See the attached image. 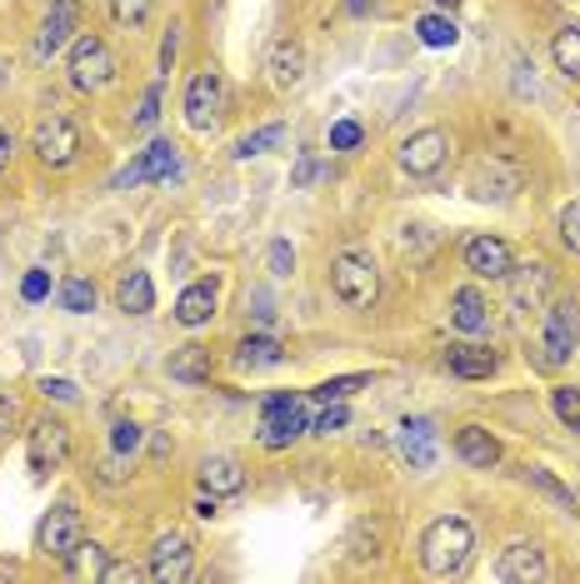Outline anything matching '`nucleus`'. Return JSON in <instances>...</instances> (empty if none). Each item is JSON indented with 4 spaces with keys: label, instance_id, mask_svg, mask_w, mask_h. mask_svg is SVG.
<instances>
[{
    "label": "nucleus",
    "instance_id": "5",
    "mask_svg": "<svg viewBox=\"0 0 580 584\" xmlns=\"http://www.w3.org/2000/svg\"><path fill=\"white\" fill-rule=\"evenodd\" d=\"M306 430H310V420H306V405H300V400H291V395L265 400V420H261L265 450H285V444H296Z\"/></svg>",
    "mask_w": 580,
    "mask_h": 584
},
{
    "label": "nucleus",
    "instance_id": "28",
    "mask_svg": "<svg viewBox=\"0 0 580 584\" xmlns=\"http://www.w3.org/2000/svg\"><path fill=\"white\" fill-rule=\"evenodd\" d=\"M170 380H186V385H201V380H211V360H205L201 345H186L180 355H170Z\"/></svg>",
    "mask_w": 580,
    "mask_h": 584
},
{
    "label": "nucleus",
    "instance_id": "16",
    "mask_svg": "<svg viewBox=\"0 0 580 584\" xmlns=\"http://www.w3.org/2000/svg\"><path fill=\"white\" fill-rule=\"evenodd\" d=\"M215 116H221V75L215 71H201L196 81L186 85V120L196 130H211Z\"/></svg>",
    "mask_w": 580,
    "mask_h": 584
},
{
    "label": "nucleus",
    "instance_id": "32",
    "mask_svg": "<svg viewBox=\"0 0 580 584\" xmlns=\"http://www.w3.org/2000/svg\"><path fill=\"white\" fill-rule=\"evenodd\" d=\"M285 141V126H265V130H256V135H246V141L236 145V155L240 160H250V155H265L271 145H281Z\"/></svg>",
    "mask_w": 580,
    "mask_h": 584
},
{
    "label": "nucleus",
    "instance_id": "14",
    "mask_svg": "<svg viewBox=\"0 0 580 584\" xmlns=\"http://www.w3.org/2000/svg\"><path fill=\"white\" fill-rule=\"evenodd\" d=\"M496 580H500V584L545 580V555H541V545H531V539H516V545H506V549H500V560H496Z\"/></svg>",
    "mask_w": 580,
    "mask_h": 584
},
{
    "label": "nucleus",
    "instance_id": "51",
    "mask_svg": "<svg viewBox=\"0 0 580 584\" xmlns=\"http://www.w3.org/2000/svg\"><path fill=\"white\" fill-rule=\"evenodd\" d=\"M0 85H5V75H0Z\"/></svg>",
    "mask_w": 580,
    "mask_h": 584
},
{
    "label": "nucleus",
    "instance_id": "42",
    "mask_svg": "<svg viewBox=\"0 0 580 584\" xmlns=\"http://www.w3.org/2000/svg\"><path fill=\"white\" fill-rule=\"evenodd\" d=\"M341 425H345V405H341V400H335V405L325 409V415H320V420L310 425V430H316V434H335V430H341Z\"/></svg>",
    "mask_w": 580,
    "mask_h": 584
},
{
    "label": "nucleus",
    "instance_id": "27",
    "mask_svg": "<svg viewBox=\"0 0 580 584\" xmlns=\"http://www.w3.org/2000/svg\"><path fill=\"white\" fill-rule=\"evenodd\" d=\"M551 56H556V71L566 75V81H580V25H566V31H556V46H551Z\"/></svg>",
    "mask_w": 580,
    "mask_h": 584
},
{
    "label": "nucleus",
    "instance_id": "26",
    "mask_svg": "<svg viewBox=\"0 0 580 584\" xmlns=\"http://www.w3.org/2000/svg\"><path fill=\"white\" fill-rule=\"evenodd\" d=\"M496 355L481 350V345H461V350H450V374H461V380H490L496 374Z\"/></svg>",
    "mask_w": 580,
    "mask_h": 584
},
{
    "label": "nucleus",
    "instance_id": "37",
    "mask_svg": "<svg viewBox=\"0 0 580 584\" xmlns=\"http://www.w3.org/2000/svg\"><path fill=\"white\" fill-rule=\"evenodd\" d=\"M110 444H116V455H131L135 444H141V425L116 420V425H110Z\"/></svg>",
    "mask_w": 580,
    "mask_h": 584
},
{
    "label": "nucleus",
    "instance_id": "4",
    "mask_svg": "<svg viewBox=\"0 0 580 584\" xmlns=\"http://www.w3.org/2000/svg\"><path fill=\"white\" fill-rule=\"evenodd\" d=\"M116 81V56L100 36H75V50H71V85L75 91H106Z\"/></svg>",
    "mask_w": 580,
    "mask_h": 584
},
{
    "label": "nucleus",
    "instance_id": "10",
    "mask_svg": "<svg viewBox=\"0 0 580 584\" xmlns=\"http://www.w3.org/2000/svg\"><path fill=\"white\" fill-rule=\"evenodd\" d=\"M196 574V555H190L186 535H161L151 549V580L155 584H186Z\"/></svg>",
    "mask_w": 580,
    "mask_h": 584
},
{
    "label": "nucleus",
    "instance_id": "22",
    "mask_svg": "<svg viewBox=\"0 0 580 584\" xmlns=\"http://www.w3.org/2000/svg\"><path fill=\"white\" fill-rule=\"evenodd\" d=\"M401 450L415 469H426L436 460V425L430 420H401Z\"/></svg>",
    "mask_w": 580,
    "mask_h": 584
},
{
    "label": "nucleus",
    "instance_id": "40",
    "mask_svg": "<svg viewBox=\"0 0 580 584\" xmlns=\"http://www.w3.org/2000/svg\"><path fill=\"white\" fill-rule=\"evenodd\" d=\"M296 270V250L285 246V240H275L271 246V275H291Z\"/></svg>",
    "mask_w": 580,
    "mask_h": 584
},
{
    "label": "nucleus",
    "instance_id": "35",
    "mask_svg": "<svg viewBox=\"0 0 580 584\" xmlns=\"http://www.w3.org/2000/svg\"><path fill=\"white\" fill-rule=\"evenodd\" d=\"M560 246L570 255H580V200H570L566 211H560Z\"/></svg>",
    "mask_w": 580,
    "mask_h": 584
},
{
    "label": "nucleus",
    "instance_id": "36",
    "mask_svg": "<svg viewBox=\"0 0 580 584\" xmlns=\"http://www.w3.org/2000/svg\"><path fill=\"white\" fill-rule=\"evenodd\" d=\"M360 141H366V130H360L356 120H341V126H331V151H356Z\"/></svg>",
    "mask_w": 580,
    "mask_h": 584
},
{
    "label": "nucleus",
    "instance_id": "18",
    "mask_svg": "<svg viewBox=\"0 0 580 584\" xmlns=\"http://www.w3.org/2000/svg\"><path fill=\"white\" fill-rule=\"evenodd\" d=\"M201 490L205 494H240L246 490V469H240V460H230V455H211V460H201Z\"/></svg>",
    "mask_w": 580,
    "mask_h": 584
},
{
    "label": "nucleus",
    "instance_id": "6",
    "mask_svg": "<svg viewBox=\"0 0 580 584\" xmlns=\"http://www.w3.org/2000/svg\"><path fill=\"white\" fill-rule=\"evenodd\" d=\"M36 545L46 549V555H56V560H71L75 549L85 545V525H81V510L75 504H56V510L40 520L36 529Z\"/></svg>",
    "mask_w": 580,
    "mask_h": 584
},
{
    "label": "nucleus",
    "instance_id": "2",
    "mask_svg": "<svg viewBox=\"0 0 580 584\" xmlns=\"http://www.w3.org/2000/svg\"><path fill=\"white\" fill-rule=\"evenodd\" d=\"M331 290H335V300H341L345 310H370L376 295H380V275H376V265H370V255H356V250L335 255Z\"/></svg>",
    "mask_w": 580,
    "mask_h": 584
},
{
    "label": "nucleus",
    "instance_id": "19",
    "mask_svg": "<svg viewBox=\"0 0 580 584\" xmlns=\"http://www.w3.org/2000/svg\"><path fill=\"white\" fill-rule=\"evenodd\" d=\"M116 305L126 310V315H151L155 310V285L145 270H126L116 281Z\"/></svg>",
    "mask_w": 580,
    "mask_h": 584
},
{
    "label": "nucleus",
    "instance_id": "17",
    "mask_svg": "<svg viewBox=\"0 0 580 584\" xmlns=\"http://www.w3.org/2000/svg\"><path fill=\"white\" fill-rule=\"evenodd\" d=\"M506 281H510V310H535V305L545 300V290H551V270L545 265H516Z\"/></svg>",
    "mask_w": 580,
    "mask_h": 584
},
{
    "label": "nucleus",
    "instance_id": "9",
    "mask_svg": "<svg viewBox=\"0 0 580 584\" xmlns=\"http://www.w3.org/2000/svg\"><path fill=\"white\" fill-rule=\"evenodd\" d=\"M31 151L40 155V160L50 165V170H60V165H71L75 151H81V130L71 126L66 116H50L36 126V141H31Z\"/></svg>",
    "mask_w": 580,
    "mask_h": 584
},
{
    "label": "nucleus",
    "instance_id": "34",
    "mask_svg": "<svg viewBox=\"0 0 580 584\" xmlns=\"http://www.w3.org/2000/svg\"><path fill=\"white\" fill-rule=\"evenodd\" d=\"M551 405H556V415L570 425V430L580 434V390H570V385H560V390H551Z\"/></svg>",
    "mask_w": 580,
    "mask_h": 584
},
{
    "label": "nucleus",
    "instance_id": "50",
    "mask_svg": "<svg viewBox=\"0 0 580 584\" xmlns=\"http://www.w3.org/2000/svg\"><path fill=\"white\" fill-rule=\"evenodd\" d=\"M440 5H461V0H440Z\"/></svg>",
    "mask_w": 580,
    "mask_h": 584
},
{
    "label": "nucleus",
    "instance_id": "44",
    "mask_svg": "<svg viewBox=\"0 0 580 584\" xmlns=\"http://www.w3.org/2000/svg\"><path fill=\"white\" fill-rule=\"evenodd\" d=\"M176 50H180V25H170L166 40H161V71H170V65H176Z\"/></svg>",
    "mask_w": 580,
    "mask_h": 584
},
{
    "label": "nucleus",
    "instance_id": "7",
    "mask_svg": "<svg viewBox=\"0 0 580 584\" xmlns=\"http://www.w3.org/2000/svg\"><path fill=\"white\" fill-rule=\"evenodd\" d=\"M25 455H31V469H36V475H50V469H60V465H66V455H71V430L46 415V420L31 425Z\"/></svg>",
    "mask_w": 580,
    "mask_h": 584
},
{
    "label": "nucleus",
    "instance_id": "46",
    "mask_svg": "<svg viewBox=\"0 0 580 584\" xmlns=\"http://www.w3.org/2000/svg\"><path fill=\"white\" fill-rule=\"evenodd\" d=\"M11 155H15V135L5 126H0V170H5V165H11Z\"/></svg>",
    "mask_w": 580,
    "mask_h": 584
},
{
    "label": "nucleus",
    "instance_id": "15",
    "mask_svg": "<svg viewBox=\"0 0 580 584\" xmlns=\"http://www.w3.org/2000/svg\"><path fill=\"white\" fill-rule=\"evenodd\" d=\"M570 350H576V305L556 300L551 310H545V360L566 365Z\"/></svg>",
    "mask_w": 580,
    "mask_h": 584
},
{
    "label": "nucleus",
    "instance_id": "21",
    "mask_svg": "<svg viewBox=\"0 0 580 584\" xmlns=\"http://www.w3.org/2000/svg\"><path fill=\"white\" fill-rule=\"evenodd\" d=\"M455 455H461L465 465H475V469H490L500 460V444H496V434H490V430L465 425V430L455 434Z\"/></svg>",
    "mask_w": 580,
    "mask_h": 584
},
{
    "label": "nucleus",
    "instance_id": "25",
    "mask_svg": "<svg viewBox=\"0 0 580 584\" xmlns=\"http://www.w3.org/2000/svg\"><path fill=\"white\" fill-rule=\"evenodd\" d=\"M281 360H285V350H281V339H271V335H250L236 345L240 370H271V365H281Z\"/></svg>",
    "mask_w": 580,
    "mask_h": 584
},
{
    "label": "nucleus",
    "instance_id": "38",
    "mask_svg": "<svg viewBox=\"0 0 580 584\" xmlns=\"http://www.w3.org/2000/svg\"><path fill=\"white\" fill-rule=\"evenodd\" d=\"M155 120H161V85H151V91H145V100H141V116H135V126H141V130H151Z\"/></svg>",
    "mask_w": 580,
    "mask_h": 584
},
{
    "label": "nucleus",
    "instance_id": "31",
    "mask_svg": "<svg viewBox=\"0 0 580 584\" xmlns=\"http://www.w3.org/2000/svg\"><path fill=\"white\" fill-rule=\"evenodd\" d=\"M415 31H421V40H426V46H455V36H461V31H455V21H446V15H426Z\"/></svg>",
    "mask_w": 580,
    "mask_h": 584
},
{
    "label": "nucleus",
    "instance_id": "12",
    "mask_svg": "<svg viewBox=\"0 0 580 584\" xmlns=\"http://www.w3.org/2000/svg\"><path fill=\"white\" fill-rule=\"evenodd\" d=\"M465 270H471L475 281H506L510 270H516V255L500 235H475L471 246H465Z\"/></svg>",
    "mask_w": 580,
    "mask_h": 584
},
{
    "label": "nucleus",
    "instance_id": "39",
    "mask_svg": "<svg viewBox=\"0 0 580 584\" xmlns=\"http://www.w3.org/2000/svg\"><path fill=\"white\" fill-rule=\"evenodd\" d=\"M120 580H151V570H135V564H106L100 570V584H120Z\"/></svg>",
    "mask_w": 580,
    "mask_h": 584
},
{
    "label": "nucleus",
    "instance_id": "45",
    "mask_svg": "<svg viewBox=\"0 0 580 584\" xmlns=\"http://www.w3.org/2000/svg\"><path fill=\"white\" fill-rule=\"evenodd\" d=\"M40 395L46 400H75V385L71 380H40Z\"/></svg>",
    "mask_w": 580,
    "mask_h": 584
},
{
    "label": "nucleus",
    "instance_id": "1",
    "mask_svg": "<svg viewBox=\"0 0 580 584\" xmlns=\"http://www.w3.org/2000/svg\"><path fill=\"white\" fill-rule=\"evenodd\" d=\"M471 549H475L471 520L465 514H440L421 535V564H426L430 580H450V574H461L471 564Z\"/></svg>",
    "mask_w": 580,
    "mask_h": 584
},
{
    "label": "nucleus",
    "instance_id": "43",
    "mask_svg": "<svg viewBox=\"0 0 580 584\" xmlns=\"http://www.w3.org/2000/svg\"><path fill=\"white\" fill-rule=\"evenodd\" d=\"M21 295H25V300H46V295H50V281L40 275V270H31V275H25V285H21Z\"/></svg>",
    "mask_w": 580,
    "mask_h": 584
},
{
    "label": "nucleus",
    "instance_id": "33",
    "mask_svg": "<svg viewBox=\"0 0 580 584\" xmlns=\"http://www.w3.org/2000/svg\"><path fill=\"white\" fill-rule=\"evenodd\" d=\"M360 385H370V374H341V380H325V385H316V400H345V395H356Z\"/></svg>",
    "mask_w": 580,
    "mask_h": 584
},
{
    "label": "nucleus",
    "instance_id": "11",
    "mask_svg": "<svg viewBox=\"0 0 580 584\" xmlns=\"http://www.w3.org/2000/svg\"><path fill=\"white\" fill-rule=\"evenodd\" d=\"M75 31H81V5H75V0H56V5L46 11V21H40V31H36V56L56 60Z\"/></svg>",
    "mask_w": 580,
    "mask_h": 584
},
{
    "label": "nucleus",
    "instance_id": "20",
    "mask_svg": "<svg viewBox=\"0 0 580 584\" xmlns=\"http://www.w3.org/2000/svg\"><path fill=\"white\" fill-rule=\"evenodd\" d=\"M271 81L281 85V91H291V85L306 81V50H300V40H275L271 46Z\"/></svg>",
    "mask_w": 580,
    "mask_h": 584
},
{
    "label": "nucleus",
    "instance_id": "3",
    "mask_svg": "<svg viewBox=\"0 0 580 584\" xmlns=\"http://www.w3.org/2000/svg\"><path fill=\"white\" fill-rule=\"evenodd\" d=\"M521 186H525L521 165L506 160V155H475L471 170H465V190H471L475 200H496V205H506V200H516Z\"/></svg>",
    "mask_w": 580,
    "mask_h": 584
},
{
    "label": "nucleus",
    "instance_id": "41",
    "mask_svg": "<svg viewBox=\"0 0 580 584\" xmlns=\"http://www.w3.org/2000/svg\"><path fill=\"white\" fill-rule=\"evenodd\" d=\"M525 475H531V479H535V485H541L545 494H556V500L566 504V510H576V500H570V490H560V485H556V479H551V475H545V469H525Z\"/></svg>",
    "mask_w": 580,
    "mask_h": 584
},
{
    "label": "nucleus",
    "instance_id": "49",
    "mask_svg": "<svg viewBox=\"0 0 580 584\" xmlns=\"http://www.w3.org/2000/svg\"><path fill=\"white\" fill-rule=\"evenodd\" d=\"M370 5H376V0H351V11H356V15H366Z\"/></svg>",
    "mask_w": 580,
    "mask_h": 584
},
{
    "label": "nucleus",
    "instance_id": "47",
    "mask_svg": "<svg viewBox=\"0 0 580 584\" xmlns=\"http://www.w3.org/2000/svg\"><path fill=\"white\" fill-rule=\"evenodd\" d=\"M15 415H21V409H15V400H0V434L15 425Z\"/></svg>",
    "mask_w": 580,
    "mask_h": 584
},
{
    "label": "nucleus",
    "instance_id": "8",
    "mask_svg": "<svg viewBox=\"0 0 580 584\" xmlns=\"http://www.w3.org/2000/svg\"><path fill=\"white\" fill-rule=\"evenodd\" d=\"M446 155H450L446 130H415V135H405L401 141L395 160H401L405 176H436L440 165H446Z\"/></svg>",
    "mask_w": 580,
    "mask_h": 584
},
{
    "label": "nucleus",
    "instance_id": "29",
    "mask_svg": "<svg viewBox=\"0 0 580 584\" xmlns=\"http://www.w3.org/2000/svg\"><path fill=\"white\" fill-rule=\"evenodd\" d=\"M60 305H66L71 315H91L95 310V285L91 281H66L60 285Z\"/></svg>",
    "mask_w": 580,
    "mask_h": 584
},
{
    "label": "nucleus",
    "instance_id": "30",
    "mask_svg": "<svg viewBox=\"0 0 580 584\" xmlns=\"http://www.w3.org/2000/svg\"><path fill=\"white\" fill-rule=\"evenodd\" d=\"M110 15H116V25H126V31H141V25L151 21V0H110Z\"/></svg>",
    "mask_w": 580,
    "mask_h": 584
},
{
    "label": "nucleus",
    "instance_id": "24",
    "mask_svg": "<svg viewBox=\"0 0 580 584\" xmlns=\"http://www.w3.org/2000/svg\"><path fill=\"white\" fill-rule=\"evenodd\" d=\"M450 320H455V330H465V335H481V330H486V320H490L481 290H471V285H465V290L450 295Z\"/></svg>",
    "mask_w": 580,
    "mask_h": 584
},
{
    "label": "nucleus",
    "instance_id": "23",
    "mask_svg": "<svg viewBox=\"0 0 580 584\" xmlns=\"http://www.w3.org/2000/svg\"><path fill=\"white\" fill-rule=\"evenodd\" d=\"M215 315V285L211 281H201V285H190V290H180V300H176V320L186 330H196V325H205V320Z\"/></svg>",
    "mask_w": 580,
    "mask_h": 584
},
{
    "label": "nucleus",
    "instance_id": "48",
    "mask_svg": "<svg viewBox=\"0 0 580 584\" xmlns=\"http://www.w3.org/2000/svg\"><path fill=\"white\" fill-rule=\"evenodd\" d=\"M310 180H316V160H300L296 165V186H310Z\"/></svg>",
    "mask_w": 580,
    "mask_h": 584
},
{
    "label": "nucleus",
    "instance_id": "13",
    "mask_svg": "<svg viewBox=\"0 0 580 584\" xmlns=\"http://www.w3.org/2000/svg\"><path fill=\"white\" fill-rule=\"evenodd\" d=\"M176 170V145L170 141H151L141 155H135L126 170L116 176V190H131V186H145V180H170Z\"/></svg>",
    "mask_w": 580,
    "mask_h": 584
}]
</instances>
